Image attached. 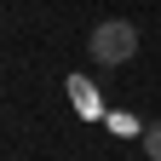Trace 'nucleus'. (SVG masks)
<instances>
[{
    "instance_id": "obj_1",
    "label": "nucleus",
    "mask_w": 161,
    "mask_h": 161,
    "mask_svg": "<svg viewBox=\"0 0 161 161\" xmlns=\"http://www.w3.org/2000/svg\"><path fill=\"white\" fill-rule=\"evenodd\" d=\"M86 58H92L98 69H115V64H127V58H138V29L127 23V17H104V23H92Z\"/></svg>"
},
{
    "instance_id": "obj_2",
    "label": "nucleus",
    "mask_w": 161,
    "mask_h": 161,
    "mask_svg": "<svg viewBox=\"0 0 161 161\" xmlns=\"http://www.w3.org/2000/svg\"><path fill=\"white\" fill-rule=\"evenodd\" d=\"M144 155H150V161H161V121L144 132Z\"/></svg>"
}]
</instances>
